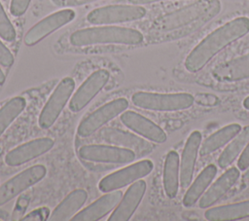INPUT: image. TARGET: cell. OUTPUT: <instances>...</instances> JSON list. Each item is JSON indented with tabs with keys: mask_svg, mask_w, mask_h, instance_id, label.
<instances>
[{
	"mask_svg": "<svg viewBox=\"0 0 249 221\" xmlns=\"http://www.w3.org/2000/svg\"><path fill=\"white\" fill-rule=\"evenodd\" d=\"M217 170L218 169L215 165H208L204 169H202L195 181L189 186V189L183 197V205L185 207L193 206L200 199L216 176Z\"/></svg>",
	"mask_w": 249,
	"mask_h": 221,
	"instance_id": "22",
	"label": "cell"
},
{
	"mask_svg": "<svg viewBox=\"0 0 249 221\" xmlns=\"http://www.w3.org/2000/svg\"><path fill=\"white\" fill-rule=\"evenodd\" d=\"M26 101L21 96H16L5 103L0 109V136L14 120L23 111Z\"/></svg>",
	"mask_w": 249,
	"mask_h": 221,
	"instance_id": "26",
	"label": "cell"
},
{
	"mask_svg": "<svg viewBox=\"0 0 249 221\" xmlns=\"http://www.w3.org/2000/svg\"><path fill=\"white\" fill-rule=\"evenodd\" d=\"M205 219L209 221L239 220L249 217V200L211 207L204 212Z\"/></svg>",
	"mask_w": 249,
	"mask_h": 221,
	"instance_id": "23",
	"label": "cell"
},
{
	"mask_svg": "<svg viewBox=\"0 0 249 221\" xmlns=\"http://www.w3.org/2000/svg\"><path fill=\"white\" fill-rule=\"evenodd\" d=\"M79 155L86 161L104 164L123 165L135 159L134 152L129 149L100 144L85 145L79 149Z\"/></svg>",
	"mask_w": 249,
	"mask_h": 221,
	"instance_id": "10",
	"label": "cell"
},
{
	"mask_svg": "<svg viewBox=\"0 0 249 221\" xmlns=\"http://www.w3.org/2000/svg\"><path fill=\"white\" fill-rule=\"evenodd\" d=\"M249 141V126H245L237 135H235L231 142L223 150L218 159V166L221 168H226L232 164V162L240 155Z\"/></svg>",
	"mask_w": 249,
	"mask_h": 221,
	"instance_id": "25",
	"label": "cell"
},
{
	"mask_svg": "<svg viewBox=\"0 0 249 221\" xmlns=\"http://www.w3.org/2000/svg\"><path fill=\"white\" fill-rule=\"evenodd\" d=\"M220 11L218 0H197L160 18L155 26L160 31H171L201 19H208Z\"/></svg>",
	"mask_w": 249,
	"mask_h": 221,
	"instance_id": "3",
	"label": "cell"
},
{
	"mask_svg": "<svg viewBox=\"0 0 249 221\" xmlns=\"http://www.w3.org/2000/svg\"><path fill=\"white\" fill-rule=\"evenodd\" d=\"M14 63V55L0 40V65L10 67Z\"/></svg>",
	"mask_w": 249,
	"mask_h": 221,
	"instance_id": "30",
	"label": "cell"
},
{
	"mask_svg": "<svg viewBox=\"0 0 249 221\" xmlns=\"http://www.w3.org/2000/svg\"><path fill=\"white\" fill-rule=\"evenodd\" d=\"M88 199V193L83 189H76L69 193L61 203L50 214L51 221H65L72 218L73 215L84 205Z\"/></svg>",
	"mask_w": 249,
	"mask_h": 221,
	"instance_id": "20",
	"label": "cell"
},
{
	"mask_svg": "<svg viewBox=\"0 0 249 221\" xmlns=\"http://www.w3.org/2000/svg\"><path fill=\"white\" fill-rule=\"evenodd\" d=\"M132 103L142 109L152 111H181L193 106L195 98L191 93H158L137 92L131 96Z\"/></svg>",
	"mask_w": 249,
	"mask_h": 221,
	"instance_id": "4",
	"label": "cell"
},
{
	"mask_svg": "<svg viewBox=\"0 0 249 221\" xmlns=\"http://www.w3.org/2000/svg\"><path fill=\"white\" fill-rule=\"evenodd\" d=\"M239 175V168L231 167L227 169L200 197L199 207L207 208L217 203L235 184Z\"/></svg>",
	"mask_w": 249,
	"mask_h": 221,
	"instance_id": "18",
	"label": "cell"
},
{
	"mask_svg": "<svg viewBox=\"0 0 249 221\" xmlns=\"http://www.w3.org/2000/svg\"><path fill=\"white\" fill-rule=\"evenodd\" d=\"M249 32V18H235L215 29L201 40L185 59V68L192 73L202 69L219 52Z\"/></svg>",
	"mask_w": 249,
	"mask_h": 221,
	"instance_id": "1",
	"label": "cell"
},
{
	"mask_svg": "<svg viewBox=\"0 0 249 221\" xmlns=\"http://www.w3.org/2000/svg\"><path fill=\"white\" fill-rule=\"evenodd\" d=\"M153 167L154 164L150 160L136 162L102 178L98 184V188L103 193L121 189L148 175L153 170Z\"/></svg>",
	"mask_w": 249,
	"mask_h": 221,
	"instance_id": "6",
	"label": "cell"
},
{
	"mask_svg": "<svg viewBox=\"0 0 249 221\" xmlns=\"http://www.w3.org/2000/svg\"><path fill=\"white\" fill-rule=\"evenodd\" d=\"M243 107L247 110H249V96L245 97V99L243 100Z\"/></svg>",
	"mask_w": 249,
	"mask_h": 221,
	"instance_id": "33",
	"label": "cell"
},
{
	"mask_svg": "<svg viewBox=\"0 0 249 221\" xmlns=\"http://www.w3.org/2000/svg\"><path fill=\"white\" fill-rule=\"evenodd\" d=\"M144 40L143 34L132 28L122 26H96L79 29L70 35L72 46L86 47L98 44L136 45Z\"/></svg>",
	"mask_w": 249,
	"mask_h": 221,
	"instance_id": "2",
	"label": "cell"
},
{
	"mask_svg": "<svg viewBox=\"0 0 249 221\" xmlns=\"http://www.w3.org/2000/svg\"><path fill=\"white\" fill-rule=\"evenodd\" d=\"M121 121L127 129L153 142L163 143L167 139V135L161 128L134 111L124 112L121 115Z\"/></svg>",
	"mask_w": 249,
	"mask_h": 221,
	"instance_id": "14",
	"label": "cell"
},
{
	"mask_svg": "<svg viewBox=\"0 0 249 221\" xmlns=\"http://www.w3.org/2000/svg\"><path fill=\"white\" fill-rule=\"evenodd\" d=\"M123 197L121 191H111L101 196L86 208L76 213L71 220L73 221H96L107 215L120 203Z\"/></svg>",
	"mask_w": 249,
	"mask_h": 221,
	"instance_id": "17",
	"label": "cell"
},
{
	"mask_svg": "<svg viewBox=\"0 0 249 221\" xmlns=\"http://www.w3.org/2000/svg\"><path fill=\"white\" fill-rule=\"evenodd\" d=\"M146 191V182L139 179L133 182L122 197L108 221H127L138 207Z\"/></svg>",
	"mask_w": 249,
	"mask_h": 221,
	"instance_id": "15",
	"label": "cell"
},
{
	"mask_svg": "<svg viewBox=\"0 0 249 221\" xmlns=\"http://www.w3.org/2000/svg\"><path fill=\"white\" fill-rule=\"evenodd\" d=\"M110 78V74L105 69L94 71L75 92L69 101V109L74 112H80L91 99L103 89Z\"/></svg>",
	"mask_w": 249,
	"mask_h": 221,
	"instance_id": "12",
	"label": "cell"
},
{
	"mask_svg": "<svg viewBox=\"0 0 249 221\" xmlns=\"http://www.w3.org/2000/svg\"><path fill=\"white\" fill-rule=\"evenodd\" d=\"M241 129H242L239 124L233 123L215 131L202 142V145H200L199 148V155L204 157L217 151L237 135Z\"/></svg>",
	"mask_w": 249,
	"mask_h": 221,
	"instance_id": "24",
	"label": "cell"
},
{
	"mask_svg": "<svg viewBox=\"0 0 249 221\" xmlns=\"http://www.w3.org/2000/svg\"><path fill=\"white\" fill-rule=\"evenodd\" d=\"M180 160L176 151H169L163 165L162 183L165 195L169 199L177 196L180 181Z\"/></svg>",
	"mask_w": 249,
	"mask_h": 221,
	"instance_id": "21",
	"label": "cell"
},
{
	"mask_svg": "<svg viewBox=\"0 0 249 221\" xmlns=\"http://www.w3.org/2000/svg\"><path fill=\"white\" fill-rule=\"evenodd\" d=\"M5 80H6V78H5V74H4V73H3V71L0 69V86L4 84Z\"/></svg>",
	"mask_w": 249,
	"mask_h": 221,
	"instance_id": "34",
	"label": "cell"
},
{
	"mask_svg": "<svg viewBox=\"0 0 249 221\" xmlns=\"http://www.w3.org/2000/svg\"><path fill=\"white\" fill-rule=\"evenodd\" d=\"M244 177L247 178V179H249V167L246 169V171H245V173H244Z\"/></svg>",
	"mask_w": 249,
	"mask_h": 221,
	"instance_id": "35",
	"label": "cell"
},
{
	"mask_svg": "<svg viewBox=\"0 0 249 221\" xmlns=\"http://www.w3.org/2000/svg\"><path fill=\"white\" fill-rule=\"evenodd\" d=\"M127 106L128 101L124 97L114 99L102 105L80 123L77 129L78 135L81 137L89 136L109 121L123 113Z\"/></svg>",
	"mask_w": 249,
	"mask_h": 221,
	"instance_id": "9",
	"label": "cell"
},
{
	"mask_svg": "<svg viewBox=\"0 0 249 221\" xmlns=\"http://www.w3.org/2000/svg\"><path fill=\"white\" fill-rule=\"evenodd\" d=\"M146 10L136 5H109L92 10L87 19L92 24H110L132 21L142 18Z\"/></svg>",
	"mask_w": 249,
	"mask_h": 221,
	"instance_id": "5",
	"label": "cell"
},
{
	"mask_svg": "<svg viewBox=\"0 0 249 221\" xmlns=\"http://www.w3.org/2000/svg\"><path fill=\"white\" fill-rule=\"evenodd\" d=\"M212 75L222 82H236L249 78V54L218 65Z\"/></svg>",
	"mask_w": 249,
	"mask_h": 221,
	"instance_id": "19",
	"label": "cell"
},
{
	"mask_svg": "<svg viewBox=\"0 0 249 221\" xmlns=\"http://www.w3.org/2000/svg\"><path fill=\"white\" fill-rule=\"evenodd\" d=\"M86 1H92V0H86Z\"/></svg>",
	"mask_w": 249,
	"mask_h": 221,
	"instance_id": "36",
	"label": "cell"
},
{
	"mask_svg": "<svg viewBox=\"0 0 249 221\" xmlns=\"http://www.w3.org/2000/svg\"><path fill=\"white\" fill-rule=\"evenodd\" d=\"M0 37L7 42H13L16 37V30L0 2Z\"/></svg>",
	"mask_w": 249,
	"mask_h": 221,
	"instance_id": "27",
	"label": "cell"
},
{
	"mask_svg": "<svg viewBox=\"0 0 249 221\" xmlns=\"http://www.w3.org/2000/svg\"><path fill=\"white\" fill-rule=\"evenodd\" d=\"M76 14L71 9H63L51 14L33 25L24 36V44L33 46L56 29L70 22Z\"/></svg>",
	"mask_w": 249,
	"mask_h": 221,
	"instance_id": "11",
	"label": "cell"
},
{
	"mask_svg": "<svg viewBox=\"0 0 249 221\" xmlns=\"http://www.w3.org/2000/svg\"><path fill=\"white\" fill-rule=\"evenodd\" d=\"M31 0H12L11 1V6H10V12L14 17H20L22 16L29 4H30Z\"/></svg>",
	"mask_w": 249,
	"mask_h": 221,
	"instance_id": "29",
	"label": "cell"
},
{
	"mask_svg": "<svg viewBox=\"0 0 249 221\" xmlns=\"http://www.w3.org/2000/svg\"><path fill=\"white\" fill-rule=\"evenodd\" d=\"M237 167L240 170H246L249 167V141L246 144L245 148L240 154V157L237 161Z\"/></svg>",
	"mask_w": 249,
	"mask_h": 221,
	"instance_id": "31",
	"label": "cell"
},
{
	"mask_svg": "<svg viewBox=\"0 0 249 221\" xmlns=\"http://www.w3.org/2000/svg\"><path fill=\"white\" fill-rule=\"evenodd\" d=\"M159 1H165V0H128L129 3L133 5H142V4H150L154 2H159Z\"/></svg>",
	"mask_w": 249,
	"mask_h": 221,
	"instance_id": "32",
	"label": "cell"
},
{
	"mask_svg": "<svg viewBox=\"0 0 249 221\" xmlns=\"http://www.w3.org/2000/svg\"><path fill=\"white\" fill-rule=\"evenodd\" d=\"M50 217V209L48 207H39L31 212L27 213L21 221H44L49 219Z\"/></svg>",
	"mask_w": 249,
	"mask_h": 221,
	"instance_id": "28",
	"label": "cell"
},
{
	"mask_svg": "<svg viewBox=\"0 0 249 221\" xmlns=\"http://www.w3.org/2000/svg\"><path fill=\"white\" fill-rule=\"evenodd\" d=\"M200 143L201 133L199 130H194L187 138L180 160V185L182 188H187L192 183Z\"/></svg>",
	"mask_w": 249,
	"mask_h": 221,
	"instance_id": "16",
	"label": "cell"
},
{
	"mask_svg": "<svg viewBox=\"0 0 249 221\" xmlns=\"http://www.w3.org/2000/svg\"><path fill=\"white\" fill-rule=\"evenodd\" d=\"M74 88L75 81L71 77L63 78L60 81L39 115L38 123L41 129H49L54 124L70 98Z\"/></svg>",
	"mask_w": 249,
	"mask_h": 221,
	"instance_id": "7",
	"label": "cell"
},
{
	"mask_svg": "<svg viewBox=\"0 0 249 221\" xmlns=\"http://www.w3.org/2000/svg\"><path fill=\"white\" fill-rule=\"evenodd\" d=\"M54 141L50 137H41L25 142L8 152L5 156V163L10 166H18L29 162L53 147Z\"/></svg>",
	"mask_w": 249,
	"mask_h": 221,
	"instance_id": "13",
	"label": "cell"
},
{
	"mask_svg": "<svg viewBox=\"0 0 249 221\" xmlns=\"http://www.w3.org/2000/svg\"><path fill=\"white\" fill-rule=\"evenodd\" d=\"M47 173L43 165L32 166L15 175L0 186V206L42 180Z\"/></svg>",
	"mask_w": 249,
	"mask_h": 221,
	"instance_id": "8",
	"label": "cell"
}]
</instances>
